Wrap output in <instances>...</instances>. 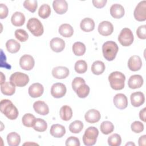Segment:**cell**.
Segmentation results:
<instances>
[{
    "label": "cell",
    "mask_w": 146,
    "mask_h": 146,
    "mask_svg": "<svg viewBox=\"0 0 146 146\" xmlns=\"http://www.w3.org/2000/svg\"><path fill=\"white\" fill-rule=\"evenodd\" d=\"M0 111L10 120H15L18 116L17 108L9 99H3L0 103Z\"/></svg>",
    "instance_id": "cell-1"
},
{
    "label": "cell",
    "mask_w": 146,
    "mask_h": 146,
    "mask_svg": "<svg viewBox=\"0 0 146 146\" xmlns=\"http://www.w3.org/2000/svg\"><path fill=\"white\" fill-rule=\"evenodd\" d=\"M118 50V46L113 41H107L102 46L103 56L108 61H112L115 58Z\"/></svg>",
    "instance_id": "cell-2"
},
{
    "label": "cell",
    "mask_w": 146,
    "mask_h": 146,
    "mask_svg": "<svg viewBox=\"0 0 146 146\" xmlns=\"http://www.w3.org/2000/svg\"><path fill=\"white\" fill-rule=\"evenodd\" d=\"M125 75L121 72L114 71L108 76V81L111 88L115 90H121L124 87Z\"/></svg>",
    "instance_id": "cell-3"
},
{
    "label": "cell",
    "mask_w": 146,
    "mask_h": 146,
    "mask_svg": "<svg viewBox=\"0 0 146 146\" xmlns=\"http://www.w3.org/2000/svg\"><path fill=\"white\" fill-rule=\"evenodd\" d=\"M99 135L98 128L95 127H89L87 128L83 136V141L85 145L92 146L96 142Z\"/></svg>",
    "instance_id": "cell-4"
},
{
    "label": "cell",
    "mask_w": 146,
    "mask_h": 146,
    "mask_svg": "<svg viewBox=\"0 0 146 146\" xmlns=\"http://www.w3.org/2000/svg\"><path fill=\"white\" fill-rule=\"evenodd\" d=\"M26 26L30 33L35 36L42 35L44 32L42 23L36 18H31L29 19L27 21Z\"/></svg>",
    "instance_id": "cell-5"
},
{
    "label": "cell",
    "mask_w": 146,
    "mask_h": 146,
    "mask_svg": "<svg viewBox=\"0 0 146 146\" xmlns=\"http://www.w3.org/2000/svg\"><path fill=\"white\" fill-rule=\"evenodd\" d=\"M10 82L17 87H24L29 82V76L21 72H15L11 75Z\"/></svg>",
    "instance_id": "cell-6"
},
{
    "label": "cell",
    "mask_w": 146,
    "mask_h": 146,
    "mask_svg": "<svg viewBox=\"0 0 146 146\" xmlns=\"http://www.w3.org/2000/svg\"><path fill=\"white\" fill-rule=\"evenodd\" d=\"M134 36L132 31L128 28L123 29L119 36L118 40L119 43L123 46H129L133 42Z\"/></svg>",
    "instance_id": "cell-7"
},
{
    "label": "cell",
    "mask_w": 146,
    "mask_h": 146,
    "mask_svg": "<svg viewBox=\"0 0 146 146\" xmlns=\"http://www.w3.org/2000/svg\"><path fill=\"white\" fill-rule=\"evenodd\" d=\"M136 20L139 22L146 20V1H140L136 6L133 12Z\"/></svg>",
    "instance_id": "cell-8"
},
{
    "label": "cell",
    "mask_w": 146,
    "mask_h": 146,
    "mask_svg": "<svg viewBox=\"0 0 146 146\" xmlns=\"http://www.w3.org/2000/svg\"><path fill=\"white\" fill-rule=\"evenodd\" d=\"M19 65L23 70L26 71L32 70L35 65L34 58L29 54L22 55L19 59Z\"/></svg>",
    "instance_id": "cell-9"
},
{
    "label": "cell",
    "mask_w": 146,
    "mask_h": 146,
    "mask_svg": "<svg viewBox=\"0 0 146 146\" xmlns=\"http://www.w3.org/2000/svg\"><path fill=\"white\" fill-rule=\"evenodd\" d=\"M66 86L62 83H56L51 87V94L55 98H60L64 96L66 93Z\"/></svg>",
    "instance_id": "cell-10"
},
{
    "label": "cell",
    "mask_w": 146,
    "mask_h": 146,
    "mask_svg": "<svg viewBox=\"0 0 146 146\" xmlns=\"http://www.w3.org/2000/svg\"><path fill=\"white\" fill-rule=\"evenodd\" d=\"M113 25L109 21H102L98 26V32L103 36H108L113 33Z\"/></svg>",
    "instance_id": "cell-11"
},
{
    "label": "cell",
    "mask_w": 146,
    "mask_h": 146,
    "mask_svg": "<svg viewBox=\"0 0 146 146\" xmlns=\"http://www.w3.org/2000/svg\"><path fill=\"white\" fill-rule=\"evenodd\" d=\"M113 102L115 106L120 110H124L128 106L127 98L121 93L116 94L113 97Z\"/></svg>",
    "instance_id": "cell-12"
},
{
    "label": "cell",
    "mask_w": 146,
    "mask_h": 146,
    "mask_svg": "<svg viewBox=\"0 0 146 146\" xmlns=\"http://www.w3.org/2000/svg\"><path fill=\"white\" fill-rule=\"evenodd\" d=\"M43 91L44 87L43 85L39 83L32 84L28 90L29 95L34 98L40 97L43 94Z\"/></svg>",
    "instance_id": "cell-13"
},
{
    "label": "cell",
    "mask_w": 146,
    "mask_h": 146,
    "mask_svg": "<svg viewBox=\"0 0 146 146\" xmlns=\"http://www.w3.org/2000/svg\"><path fill=\"white\" fill-rule=\"evenodd\" d=\"M142 66V61L140 57L138 55L131 56L128 61V67L131 71H137Z\"/></svg>",
    "instance_id": "cell-14"
},
{
    "label": "cell",
    "mask_w": 146,
    "mask_h": 146,
    "mask_svg": "<svg viewBox=\"0 0 146 146\" xmlns=\"http://www.w3.org/2000/svg\"><path fill=\"white\" fill-rule=\"evenodd\" d=\"M68 68L64 66H58L54 67L52 70V76L58 79H62L67 78L69 75Z\"/></svg>",
    "instance_id": "cell-15"
},
{
    "label": "cell",
    "mask_w": 146,
    "mask_h": 146,
    "mask_svg": "<svg viewBox=\"0 0 146 146\" xmlns=\"http://www.w3.org/2000/svg\"><path fill=\"white\" fill-rule=\"evenodd\" d=\"M50 46L53 51L59 52L64 50L65 47V42L60 38L55 37L50 40Z\"/></svg>",
    "instance_id": "cell-16"
},
{
    "label": "cell",
    "mask_w": 146,
    "mask_h": 146,
    "mask_svg": "<svg viewBox=\"0 0 146 146\" xmlns=\"http://www.w3.org/2000/svg\"><path fill=\"white\" fill-rule=\"evenodd\" d=\"M101 115L99 111L95 109L89 110L85 114V120L89 123H95L99 121Z\"/></svg>",
    "instance_id": "cell-17"
},
{
    "label": "cell",
    "mask_w": 146,
    "mask_h": 146,
    "mask_svg": "<svg viewBox=\"0 0 146 146\" xmlns=\"http://www.w3.org/2000/svg\"><path fill=\"white\" fill-rule=\"evenodd\" d=\"M144 80L143 77L140 75H133L130 76L128 80V86L131 89H136L140 88Z\"/></svg>",
    "instance_id": "cell-18"
},
{
    "label": "cell",
    "mask_w": 146,
    "mask_h": 146,
    "mask_svg": "<svg viewBox=\"0 0 146 146\" xmlns=\"http://www.w3.org/2000/svg\"><path fill=\"white\" fill-rule=\"evenodd\" d=\"M52 7L54 11L58 14H63L68 10V4L65 0H54Z\"/></svg>",
    "instance_id": "cell-19"
},
{
    "label": "cell",
    "mask_w": 146,
    "mask_h": 146,
    "mask_svg": "<svg viewBox=\"0 0 146 146\" xmlns=\"http://www.w3.org/2000/svg\"><path fill=\"white\" fill-rule=\"evenodd\" d=\"M34 111L40 115H46L49 113V108L48 105L43 101H36L33 104Z\"/></svg>",
    "instance_id": "cell-20"
},
{
    "label": "cell",
    "mask_w": 146,
    "mask_h": 146,
    "mask_svg": "<svg viewBox=\"0 0 146 146\" xmlns=\"http://www.w3.org/2000/svg\"><path fill=\"white\" fill-rule=\"evenodd\" d=\"M131 104L135 107H138L141 106L145 102L144 95L141 92H135L131 95Z\"/></svg>",
    "instance_id": "cell-21"
},
{
    "label": "cell",
    "mask_w": 146,
    "mask_h": 146,
    "mask_svg": "<svg viewBox=\"0 0 146 146\" xmlns=\"http://www.w3.org/2000/svg\"><path fill=\"white\" fill-rule=\"evenodd\" d=\"M50 134L55 137L60 138L63 137L66 133L65 127L59 124H52L50 129Z\"/></svg>",
    "instance_id": "cell-22"
},
{
    "label": "cell",
    "mask_w": 146,
    "mask_h": 146,
    "mask_svg": "<svg viewBox=\"0 0 146 146\" xmlns=\"http://www.w3.org/2000/svg\"><path fill=\"white\" fill-rule=\"evenodd\" d=\"M124 13L123 6L120 4H113L110 7V14L114 18L120 19L122 18L124 15Z\"/></svg>",
    "instance_id": "cell-23"
},
{
    "label": "cell",
    "mask_w": 146,
    "mask_h": 146,
    "mask_svg": "<svg viewBox=\"0 0 146 146\" xmlns=\"http://www.w3.org/2000/svg\"><path fill=\"white\" fill-rule=\"evenodd\" d=\"M80 29L84 32H90L95 29V22L90 18H85L80 23Z\"/></svg>",
    "instance_id": "cell-24"
},
{
    "label": "cell",
    "mask_w": 146,
    "mask_h": 146,
    "mask_svg": "<svg viewBox=\"0 0 146 146\" xmlns=\"http://www.w3.org/2000/svg\"><path fill=\"white\" fill-rule=\"evenodd\" d=\"M11 22L15 26H22L25 22V17L24 14L19 11L14 13L11 18Z\"/></svg>",
    "instance_id": "cell-25"
},
{
    "label": "cell",
    "mask_w": 146,
    "mask_h": 146,
    "mask_svg": "<svg viewBox=\"0 0 146 146\" xmlns=\"http://www.w3.org/2000/svg\"><path fill=\"white\" fill-rule=\"evenodd\" d=\"M1 91L3 95L11 96L15 92V86L10 82H5L1 84Z\"/></svg>",
    "instance_id": "cell-26"
},
{
    "label": "cell",
    "mask_w": 146,
    "mask_h": 146,
    "mask_svg": "<svg viewBox=\"0 0 146 146\" xmlns=\"http://www.w3.org/2000/svg\"><path fill=\"white\" fill-rule=\"evenodd\" d=\"M59 33L65 38L71 37L74 34L73 27L68 23H64L61 25L58 29Z\"/></svg>",
    "instance_id": "cell-27"
},
{
    "label": "cell",
    "mask_w": 146,
    "mask_h": 146,
    "mask_svg": "<svg viewBox=\"0 0 146 146\" xmlns=\"http://www.w3.org/2000/svg\"><path fill=\"white\" fill-rule=\"evenodd\" d=\"M60 118L64 121L70 120L72 116V111L71 108L67 105L62 106L59 111Z\"/></svg>",
    "instance_id": "cell-28"
},
{
    "label": "cell",
    "mask_w": 146,
    "mask_h": 146,
    "mask_svg": "<svg viewBox=\"0 0 146 146\" xmlns=\"http://www.w3.org/2000/svg\"><path fill=\"white\" fill-rule=\"evenodd\" d=\"M6 47L9 52L14 54L17 52L21 48V44L17 40L11 39L6 42Z\"/></svg>",
    "instance_id": "cell-29"
},
{
    "label": "cell",
    "mask_w": 146,
    "mask_h": 146,
    "mask_svg": "<svg viewBox=\"0 0 146 146\" xmlns=\"http://www.w3.org/2000/svg\"><path fill=\"white\" fill-rule=\"evenodd\" d=\"M7 141L10 146H18L21 143L20 135L15 132H10L7 136Z\"/></svg>",
    "instance_id": "cell-30"
},
{
    "label": "cell",
    "mask_w": 146,
    "mask_h": 146,
    "mask_svg": "<svg viewBox=\"0 0 146 146\" xmlns=\"http://www.w3.org/2000/svg\"><path fill=\"white\" fill-rule=\"evenodd\" d=\"M106 66L104 63L100 60L95 61L91 66V71L95 75H100L105 70Z\"/></svg>",
    "instance_id": "cell-31"
},
{
    "label": "cell",
    "mask_w": 146,
    "mask_h": 146,
    "mask_svg": "<svg viewBox=\"0 0 146 146\" xmlns=\"http://www.w3.org/2000/svg\"><path fill=\"white\" fill-rule=\"evenodd\" d=\"M74 54L76 56H82L86 52V46L84 43L80 42H75L72 47Z\"/></svg>",
    "instance_id": "cell-32"
},
{
    "label": "cell",
    "mask_w": 146,
    "mask_h": 146,
    "mask_svg": "<svg viewBox=\"0 0 146 146\" xmlns=\"http://www.w3.org/2000/svg\"><path fill=\"white\" fill-rule=\"evenodd\" d=\"M90 90V87L86 83H83L77 88L75 92L80 98H85L88 95Z\"/></svg>",
    "instance_id": "cell-33"
},
{
    "label": "cell",
    "mask_w": 146,
    "mask_h": 146,
    "mask_svg": "<svg viewBox=\"0 0 146 146\" xmlns=\"http://www.w3.org/2000/svg\"><path fill=\"white\" fill-rule=\"evenodd\" d=\"M100 129L102 133L108 135L113 131L114 125L110 121H104L101 123Z\"/></svg>",
    "instance_id": "cell-34"
},
{
    "label": "cell",
    "mask_w": 146,
    "mask_h": 146,
    "mask_svg": "<svg viewBox=\"0 0 146 146\" xmlns=\"http://www.w3.org/2000/svg\"><path fill=\"white\" fill-rule=\"evenodd\" d=\"M33 128L38 131V132H44L47 128V124L45 120L40 118L36 119Z\"/></svg>",
    "instance_id": "cell-35"
},
{
    "label": "cell",
    "mask_w": 146,
    "mask_h": 146,
    "mask_svg": "<svg viewBox=\"0 0 146 146\" xmlns=\"http://www.w3.org/2000/svg\"><path fill=\"white\" fill-rule=\"evenodd\" d=\"M36 118L34 115L28 113L25 114L22 118V122L23 124L27 127H32L34 125Z\"/></svg>",
    "instance_id": "cell-36"
},
{
    "label": "cell",
    "mask_w": 146,
    "mask_h": 146,
    "mask_svg": "<svg viewBox=\"0 0 146 146\" xmlns=\"http://www.w3.org/2000/svg\"><path fill=\"white\" fill-rule=\"evenodd\" d=\"M51 8L48 4L42 5L38 10V15L42 19L47 18L51 14Z\"/></svg>",
    "instance_id": "cell-37"
},
{
    "label": "cell",
    "mask_w": 146,
    "mask_h": 146,
    "mask_svg": "<svg viewBox=\"0 0 146 146\" xmlns=\"http://www.w3.org/2000/svg\"><path fill=\"white\" fill-rule=\"evenodd\" d=\"M83 128V123L80 120H75L69 125V130L71 133H78Z\"/></svg>",
    "instance_id": "cell-38"
},
{
    "label": "cell",
    "mask_w": 146,
    "mask_h": 146,
    "mask_svg": "<svg viewBox=\"0 0 146 146\" xmlns=\"http://www.w3.org/2000/svg\"><path fill=\"white\" fill-rule=\"evenodd\" d=\"M75 71L78 74H83L87 70V64L83 60H79L76 62L74 66Z\"/></svg>",
    "instance_id": "cell-39"
},
{
    "label": "cell",
    "mask_w": 146,
    "mask_h": 146,
    "mask_svg": "<svg viewBox=\"0 0 146 146\" xmlns=\"http://www.w3.org/2000/svg\"><path fill=\"white\" fill-rule=\"evenodd\" d=\"M107 141L110 146H119L121 143V138L119 134L113 133L108 137Z\"/></svg>",
    "instance_id": "cell-40"
},
{
    "label": "cell",
    "mask_w": 146,
    "mask_h": 146,
    "mask_svg": "<svg viewBox=\"0 0 146 146\" xmlns=\"http://www.w3.org/2000/svg\"><path fill=\"white\" fill-rule=\"evenodd\" d=\"M14 35L17 39L19 41L23 42L26 41L29 38V35L23 29H17L15 31Z\"/></svg>",
    "instance_id": "cell-41"
},
{
    "label": "cell",
    "mask_w": 146,
    "mask_h": 146,
    "mask_svg": "<svg viewBox=\"0 0 146 146\" xmlns=\"http://www.w3.org/2000/svg\"><path fill=\"white\" fill-rule=\"evenodd\" d=\"M23 6L25 9L31 13H34L38 6V2L36 0H26L23 2Z\"/></svg>",
    "instance_id": "cell-42"
},
{
    "label": "cell",
    "mask_w": 146,
    "mask_h": 146,
    "mask_svg": "<svg viewBox=\"0 0 146 146\" xmlns=\"http://www.w3.org/2000/svg\"><path fill=\"white\" fill-rule=\"evenodd\" d=\"M131 128L133 132L135 133H140L144 130V125L139 121H135L132 123Z\"/></svg>",
    "instance_id": "cell-43"
},
{
    "label": "cell",
    "mask_w": 146,
    "mask_h": 146,
    "mask_svg": "<svg viewBox=\"0 0 146 146\" xmlns=\"http://www.w3.org/2000/svg\"><path fill=\"white\" fill-rule=\"evenodd\" d=\"M80 145L79 139L75 136H70L66 141V146H79Z\"/></svg>",
    "instance_id": "cell-44"
},
{
    "label": "cell",
    "mask_w": 146,
    "mask_h": 146,
    "mask_svg": "<svg viewBox=\"0 0 146 146\" xmlns=\"http://www.w3.org/2000/svg\"><path fill=\"white\" fill-rule=\"evenodd\" d=\"M136 34L139 38L141 39H146V25H141L140 26L137 30Z\"/></svg>",
    "instance_id": "cell-45"
},
{
    "label": "cell",
    "mask_w": 146,
    "mask_h": 146,
    "mask_svg": "<svg viewBox=\"0 0 146 146\" xmlns=\"http://www.w3.org/2000/svg\"><path fill=\"white\" fill-rule=\"evenodd\" d=\"M83 83H86L85 80L80 77H76L75 78L72 82V87L73 90L75 92L77 88L82 84Z\"/></svg>",
    "instance_id": "cell-46"
},
{
    "label": "cell",
    "mask_w": 146,
    "mask_h": 146,
    "mask_svg": "<svg viewBox=\"0 0 146 146\" xmlns=\"http://www.w3.org/2000/svg\"><path fill=\"white\" fill-rule=\"evenodd\" d=\"M0 5V18L3 19L6 18L8 15L9 9L6 5L3 3H1Z\"/></svg>",
    "instance_id": "cell-47"
},
{
    "label": "cell",
    "mask_w": 146,
    "mask_h": 146,
    "mask_svg": "<svg viewBox=\"0 0 146 146\" xmlns=\"http://www.w3.org/2000/svg\"><path fill=\"white\" fill-rule=\"evenodd\" d=\"M107 2V0H93L92 1L93 5L96 8L103 7L106 5Z\"/></svg>",
    "instance_id": "cell-48"
},
{
    "label": "cell",
    "mask_w": 146,
    "mask_h": 146,
    "mask_svg": "<svg viewBox=\"0 0 146 146\" xmlns=\"http://www.w3.org/2000/svg\"><path fill=\"white\" fill-rule=\"evenodd\" d=\"M145 113H146V108H143L139 112V117L144 122H145Z\"/></svg>",
    "instance_id": "cell-49"
},
{
    "label": "cell",
    "mask_w": 146,
    "mask_h": 146,
    "mask_svg": "<svg viewBox=\"0 0 146 146\" xmlns=\"http://www.w3.org/2000/svg\"><path fill=\"white\" fill-rule=\"evenodd\" d=\"M146 136L145 135L140 136L139 139L138 143H139V145L140 146H145L146 144V140H145Z\"/></svg>",
    "instance_id": "cell-50"
},
{
    "label": "cell",
    "mask_w": 146,
    "mask_h": 146,
    "mask_svg": "<svg viewBox=\"0 0 146 146\" xmlns=\"http://www.w3.org/2000/svg\"><path fill=\"white\" fill-rule=\"evenodd\" d=\"M5 79H6L5 76L3 75V74L2 72H1V84H3V83L5 82Z\"/></svg>",
    "instance_id": "cell-51"
},
{
    "label": "cell",
    "mask_w": 146,
    "mask_h": 146,
    "mask_svg": "<svg viewBox=\"0 0 146 146\" xmlns=\"http://www.w3.org/2000/svg\"><path fill=\"white\" fill-rule=\"evenodd\" d=\"M128 144H133V145H135V144H133V143H127V144H126V145H128Z\"/></svg>",
    "instance_id": "cell-52"
}]
</instances>
